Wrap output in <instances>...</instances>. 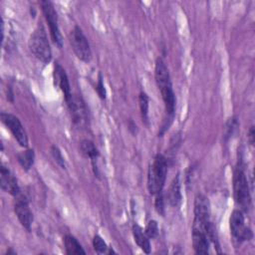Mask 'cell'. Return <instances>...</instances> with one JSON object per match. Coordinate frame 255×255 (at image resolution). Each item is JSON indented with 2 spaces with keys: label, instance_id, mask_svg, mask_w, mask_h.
I'll list each match as a JSON object with an SVG mask.
<instances>
[{
  "label": "cell",
  "instance_id": "cell-1",
  "mask_svg": "<svg viewBox=\"0 0 255 255\" xmlns=\"http://www.w3.org/2000/svg\"><path fill=\"white\" fill-rule=\"evenodd\" d=\"M154 79L156 86L161 94L162 101L164 103L165 108V118L163 121V125L159 134L161 135L171 125L172 120L174 118L175 112V95L172 89V84L169 76L168 69L166 67L165 62L161 58H157L154 66Z\"/></svg>",
  "mask_w": 255,
  "mask_h": 255
},
{
  "label": "cell",
  "instance_id": "cell-2",
  "mask_svg": "<svg viewBox=\"0 0 255 255\" xmlns=\"http://www.w3.org/2000/svg\"><path fill=\"white\" fill-rule=\"evenodd\" d=\"M167 173V160L161 153H157L147 171V189L148 192L155 196L163 191Z\"/></svg>",
  "mask_w": 255,
  "mask_h": 255
},
{
  "label": "cell",
  "instance_id": "cell-3",
  "mask_svg": "<svg viewBox=\"0 0 255 255\" xmlns=\"http://www.w3.org/2000/svg\"><path fill=\"white\" fill-rule=\"evenodd\" d=\"M233 194L235 202L240 209L242 211H248L251 205V195L248 180L241 162H239L234 169Z\"/></svg>",
  "mask_w": 255,
  "mask_h": 255
},
{
  "label": "cell",
  "instance_id": "cell-4",
  "mask_svg": "<svg viewBox=\"0 0 255 255\" xmlns=\"http://www.w3.org/2000/svg\"><path fill=\"white\" fill-rule=\"evenodd\" d=\"M28 45L32 54L39 61H41L44 64H48L51 61L52 51L50 48L45 28L43 27L41 22L31 34Z\"/></svg>",
  "mask_w": 255,
  "mask_h": 255
},
{
  "label": "cell",
  "instance_id": "cell-5",
  "mask_svg": "<svg viewBox=\"0 0 255 255\" xmlns=\"http://www.w3.org/2000/svg\"><path fill=\"white\" fill-rule=\"evenodd\" d=\"M70 44L77 58L89 63L92 59V51L87 37L79 26H75L69 35Z\"/></svg>",
  "mask_w": 255,
  "mask_h": 255
},
{
  "label": "cell",
  "instance_id": "cell-6",
  "mask_svg": "<svg viewBox=\"0 0 255 255\" xmlns=\"http://www.w3.org/2000/svg\"><path fill=\"white\" fill-rule=\"evenodd\" d=\"M41 7H42V12L46 18V21L49 25V30H50V35L52 38V41L58 48H62L63 46V37L59 29V24H58V15L55 10L54 4L51 1H41Z\"/></svg>",
  "mask_w": 255,
  "mask_h": 255
},
{
  "label": "cell",
  "instance_id": "cell-7",
  "mask_svg": "<svg viewBox=\"0 0 255 255\" xmlns=\"http://www.w3.org/2000/svg\"><path fill=\"white\" fill-rule=\"evenodd\" d=\"M230 232L234 239L239 242L250 240L253 237L252 230L245 225V218L241 209H234L229 218Z\"/></svg>",
  "mask_w": 255,
  "mask_h": 255
},
{
  "label": "cell",
  "instance_id": "cell-8",
  "mask_svg": "<svg viewBox=\"0 0 255 255\" xmlns=\"http://www.w3.org/2000/svg\"><path fill=\"white\" fill-rule=\"evenodd\" d=\"M0 119H1V122L11 131V133L13 134V136L15 137L17 142L21 146L27 147L28 146V136H27V132H26L22 123L20 122V120L16 116H14L12 114L4 113V112H2L0 114Z\"/></svg>",
  "mask_w": 255,
  "mask_h": 255
},
{
  "label": "cell",
  "instance_id": "cell-9",
  "mask_svg": "<svg viewBox=\"0 0 255 255\" xmlns=\"http://www.w3.org/2000/svg\"><path fill=\"white\" fill-rule=\"evenodd\" d=\"M15 203H14V211L15 214L20 221L21 225L27 230H31L32 222H33V214L29 207V203L27 198L22 195L21 193L17 196H15Z\"/></svg>",
  "mask_w": 255,
  "mask_h": 255
},
{
  "label": "cell",
  "instance_id": "cell-10",
  "mask_svg": "<svg viewBox=\"0 0 255 255\" xmlns=\"http://www.w3.org/2000/svg\"><path fill=\"white\" fill-rule=\"evenodd\" d=\"M66 103L71 112L74 123L78 126H84L88 120V111L84 101L79 97L73 96Z\"/></svg>",
  "mask_w": 255,
  "mask_h": 255
},
{
  "label": "cell",
  "instance_id": "cell-11",
  "mask_svg": "<svg viewBox=\"0 0 255 255\" xmlns=\"http://www.w3.org/2000/svg\"><path fill=\"white\" fill-rule=\"evenodd\" d=\"M53 79H54L55 86L60 88V90L64 94L65 101L68 102L73 97V95L71 93V86H70L69 79H68L65 69L59 63H55V65H54Z\"/></svg>",
  "mask_w": 255,
  "mask_h": 255
},
{
  "label": "cell",
  "instance_id": "cell-12",
  "mask_svg": "<svg viewBox=\"0 0 255 255\" xmlns=\"http://www.w3.org/2000/svg\"><path fill=\"white\" fill-rule=\"evenodd\" d=\"M0 174V185L2 190H4L7 193H10L13 196L19 195L20 187L18 185L16 177L10 171V169L5 166H1Z\"/></svg>",
  "mask_w": 255,
  "mask_h": 255
},
{
  "label": "cell",
  "instance_id": "cell-13",
  "mask_svg": "<svg viewBox=\"0 0 255 255\" xmlns=\"http://www.w3.org/2000/svg\"><path fill=\"white\" fill-rule=\"evenodd\" d=\"M80 148L82 153L91 159L92 162V166H93V170L96 176H99V168H98V164H97V160L98 157L100 155V152L98 150V148L96 147V145L94 144L93 141L89 140V139H83L80 143Z\"/></svg>",
  "mask_w": 255,
  "mask_h": 255
},
{
  "label": "cell",
  "instance_id": "cell-14",
  "mask_svg": "<svg viewBox=\"0 0 255 255\" xmlns=\"http://www.w3.org/2000/svg\"><path fill=\"white\" fill-rule=\"evenodd\" d=\"M166 198L168 200V203L172 207L179 206L181 202V191H180V181H179V174L177 173L176 176L171 181L167 193Z\"/></svg>",
  "mask_w": 255,
  "mask_h": 255
},
{
  "label": "cell",
  "instance_id": "cell-15",
  "mask_svg": "<svg viewBox=\"0 0 255 255\" xmlns=\"http://www.w3.org/2000/svg\"><path fill=\"white\" fill-rule=\"evenodd\" d=\"M132 235H133L135 243L140 247V249L146 254L150 253L149 238L146 236L144 230L138 224H133Z\"/></svg>",
  "mask_w": 255,
  "mask_h": 255
},
{
  "label": "cell",
  "instance_id": "cell-16",
  "mask_svg": "<svg viewBox=\"0 0 255 255\" xmlns=\"http://www.w3.org/2000/svg\"><path fill=\"white\" fill-rule=\"evenodd\" d=\"M64 245L66 249V253L69 255H79V254H86L85 250L79 243V241L70 234L65 235L64 237Z\"/></svg>",
  "mask_w": 255,
  "mask_h": 255
},
{
  "label": "cell",
  "instance_id": "cell-17",
  "mask_svg": "<svg viewBox=\"0 0 255 255\" xmlns=\"http://www.w3.org/2000/svg\"><path fill=\"white\" fill-rule=\"evenodd\" d=\"M17 159L21 165V167L25 170V171H28L33 163H34V159H35V152L33 149L31 148H28L20 153L17 154Z\"/></svg>",
  "mask_w": 255,
  "mask_h": 255
},
{
  "label": "cell",
  "instance_id": "cell-18",
  "mask_svg": "<svg viewBox=\"0 0 255 255\" xmlns=\"http://www.w3.org/2000/svg\"><path fill=\"white\" fill-rule=\"evenodd\" d=\"M148 97L146 93L140 92L138 96V105H139V111H140V116L142 123L146 126H148L149 121H148Z\"/></svg>",
  "mask_w": 255,
  "mask_h": 255
},
{
  "label": "cell",
  "instance_id": "cell-19",
  "mask_svg": "<svg viewBox=\"0 0 255 255\" xmlns=\"http://www.w3.org/2000/svg\"><path fill=\"white\" fill-rule=\"evenodd\" d=\"M238 128V122H237V119L235 117H232L230 118L226 125H225V134H224V137H225V140H228L235 132V130L237 129Z\"/></svg>",
  "mask_w": 255,
  "mask_h": 255
},
{
  "label": "cell",
  "instance_id": "cell-20",
  "mask_svg": "<svg viewBox=\"0 0 255 255\" xmlns=\"http://www.w3.org/2000/svg\"><path fill=\"white\" fill-rule=\"evenodd\" d=\"M93 247L97 253H107L108 251V245L106 241L100 236V235H95L93 238Z\"/></svg>",
  "mask_w": 255,
  "mask_h": 255
},
{
  "label": "cell",
  "instance_id": "cell-21",
  "mask_svg": "<svg viewBox=\"0 0 255 255\" xmlns=\"http://www.w3.org/2000/svg\"><path fill=\"white\" fill-rule=\"evenodd\" d=\"M51 152H52V155H53L55 161L57 162V164L61 168L65 169L66 168V160H65V157L63 156L62 151L60 150V148L57 145H52L51 146Z\"/></svg>",
  "mask_w": 255,
  "mask_h": 255
},
{
  "label": "cell",
  "instance_id": "cell-22",
  "mask_svg": "<svg viewBox=\"0 0 255 255\" xmlns=\"http://www.w3.org/2000/svg\"><path fill=\"white\" fill-rule=\"evenodd\" d=\"M144 232L146 234V236L149 238V239H153L157 236L158 234V225H157V222L153 219L149 220L145 226V229H144Z\"/></svg>",
  "mask_w": 255,
  "mask_h": 255
},
{
  "label": "cell",
  "instance_id": "cell-23",
  "mask_svg": "<svg viewBox=\"0 0 255 255\" xmlns=\"http://www.w3.org/2000/svg\"><path fill=\"white\" fill-rule=\"evenodd\" d=\"M155 200H154V208L156 210V212L163 216L165 213V208H164V196H163V192L157 194L154 196Z\"/></svg>",
  "mask_w": 255,
  "mask_h": 255
},
{
  "label": "cell",
  "instance_id": "cell-24",
  "mask_svg": "<svg viewBox=\"0 0 255 255\" xmlns=\"http://www.w3.org/2000/svg\"><path fill=\"white\" fill-rule=\"evenodd\" d=\"M97 93L99 95V97L102 99V100H105L106 99V96H107V92H106V89H105V85H104V79H103V76L102 74L100 73L99 76H98V83H97Z\"/></svg>",
  "mask_w": 255,
  "mask_h": 255
},
{
  "label": "cell",
  "instance_id": "cell-25",
  "mask_svg": "<svg viewBox=\"0 0 255 255\" xmlns=\"http://www.w3.org/2000/svg\"><path fill=\"white\" fill-rule=\"evenodd\" d=\"M254 136H255V129H254V126H252V127L249 128V130H248V135H247L248 140H249V142H250L251 144L254 143Z\"/></svg>",
  "mask_w": 255,
  "mask_h": 255
},
{
  "label": "cell",
  "instance_id": "cell-26",
  "mask_svg": "<svg viewBox=\"0 0 255 255\" xmlns=\"http://www.w3.org/2000/svg\"><path fill=\"white\" fill-rule=\"evenodd\" d=\"M128 129H129L133 134H135V131L137 130V127H136V125H135L132 121H129V123H128Z\"/></svg>",
  "mask_w": 255,
  "mask_h": 255
},
{
  "label": "cell",
  "instance_id": "cell-27",
  "mask_svg": "<svg viewBox=\"0 0 255 255\" xmlns=\"http://www.w3.org/2000/svg\"><path fill=\"white\" fill-rule=\"evenodd\" d=\"M7 99H8V101H10L11 103H13V102H14V96H13V92H12V90H11V88H10V87H8Z\"/></svg>",
  "mask_w": 255,
  "mask_h": 255
}]
</instances>
